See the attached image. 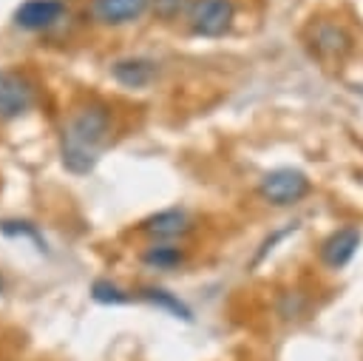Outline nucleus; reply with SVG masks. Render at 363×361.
<instances>
[{
	"label": "nucleus",
	"mask_w": 363,
	"mask_h": 361,
	"mask_svg": "<svg viewBox=\"0 0 363 361\" xmlns=\"http://www.w3.org/2000/svg\"><path fill=\"white\" fill-rule=\"evenodd\" d=\"M111 77L125 88H145L153 82L156 65L145 57H128V60H116L111 65Z\"/></svg>",
	"instance_id": "9d476101"
},
{
	"label": "nucleus",
	"mask_w": 363,
	"mask_h": 361,
	"mask_svg": "<svg viewBox=\"0 0 363 361\" xmlns=\"http://www.w3.org/2000/svg\"><path fill=\"white\" fill-rule=\"evenodd\" d=\"M142 296H145L147 301H153L156 307H162V310L173 313L176 318H184V321H190V318H193V316H190V307H187L184 301H179L173 293L162 290V287H145V290H142Z\"/></svg>",
	"instance_id": "f8f14e48"
},
{
	"label": "nucleus",
	"mask_w": 363,
	"mask_h": 361,
	"mask_svg": "<svg viewBox=\"0 0 363 361\" xmlns=\"http://www.w3.org/2000/svg\"><path fill=\"white\" fill-rule=\"evenodd\" d=\"M142 262L150 267H159V270H170V267L184 262V250L176 244H153L142 253Z\"/></svg>",
	"instance_id": "9b49d317"
},
{
	"label": "nucleus",
	"mask_w": 363,
	"mask_h": 361,
	"mask_svg": "<svg viewBox=\"0 0 363 361\" xmlns=\"http://www.w3.org/2000/svg\"><path fill=\"white\" fill-rule=\"evenodd\" d=\"M306 43H309L312 54L323 63H343L354 48V37L349 34V28L343 23L323 20V17L309 26Z\"/></svg>",
	"instance_id": "7ed1b4c3"
},
{
	"label": "nucleus",
	"mask_w": 363,
	"mask_h": 361,
	"mask_svg": "<svg viewBox=\"0 0 363 361\" xmlns=\"http://www.w3.org/2000/svg\"><path fill=\"white\" fill-rule=\"evenodd\" d=\"M184 3H187V0H153V9H156V14H159V17L173 20V17L184 9Z\"/></svg>",
	"instance_id": "4468645a"
},
{
	"label": "nucleus",
	"mask_w": 363,
	"mask_h": 361,
	"mask_svg": "<svg viewBox=\"0 0 363 361\" xmlns=\"http://www.w3.org/2000/svg\"><path fill=\"white\" fill-rule=\"evenodd\" d=\"M193 230V222L184 210L179 208H167V210H159L153 216H147L142 222V233L156 239V242H173V239H182Z\"/></svg>",
	"instance_id": "0eeeda50"
},
{
	"label": "nucleus",
	"mask_w": 363,
	"mask_h": 361,
	"mask_svg": "<svg viewBox=\"0 0 363 361\" xmlns=\"http://www.w3.org/2000/svg\"><path fill=\"white\" fill-rule=\"evenodd\" d=\"M91 296H94L96 301H102V304H125V301L130 298L125 290H119V287L111 284L108 279H96V281L91 284Z\"/></svg>",
	"instance_id": "ddd939ff"
},
{
	"label": "nucleus",
	"mask_w": 363,
	"mask_h": 361,
	"mask_svg": "<svg viewBox=\"0 0 363 361\" xmlns=\"http://www.w3.org/2000/svg\"><path fill=\"white\" fill-rule=\"evenodd\" d=\"M37 99V85L28 74L3 68L0 71V119H14L26 114Z\"/></svg>",
	"instance_id": "39448f33"
},
{
	"label": "nucleus",
	"mask_w": 363,
	"mask_h": 361,
	"mask_svg": "<svg viewBox=\"0 0 363 361\" xmlns=\"http://www.w3.org/2000/svg\"><path fill=\"white\" fill-rule=\"evenodd\" d=\"M357 247H360V230L352 227V225H346V227L332 230V233L320 242V247H318V259H320L323 267H329V270H340V267H346V264L354 259Z\"/></svg>",
	"instance_id": "423d86ee"
},
{
	"label": "nucleus",
	"mask_w": 363,
	"mask_h": 361,
	"mask_svg": "<svg viewBox=\"0 0 363 361\" xmlns=\"http://www.w3.org/2000/svg\"><path fill=\"white\" fill-rule=\"evenodd\" d=\"M235 20L233 0H193L190 6V28L199 37H224Z\"/></svg>",
	"instance_id": "20e7f679"
},
{
	"label": "nucleus",
	"mask_w": 363,
	"mask_h": 361,
	"mask_svg": "<svg viewBox=\"0 0 363 361\" xmlns=\"http://www.w3.org/2000/svg\"><path fill=\"white\" fill-rule=\"evenodd\" d=\"M150 0H91V17L102 26H125L147 11Z\"/></svg>",
	"instance_id": "1a4fd4ad"
},
{
	"label": "nucleus",
	"mask_w": 363,
	"mask_h": 361,
	"mask_svg": "<svg viewBox=\"0 0 363 361\" xmlns=\"http://www.w3.org/2000/svg\"><path fill=\"white\" fill-rule=\"evenodd\" d=\"M111 139V108L102 102H88L71 114L60 136L62 168L74 176H85L96 168L105 145Z\"/></svg>",
	"instance_id": "f257e3e1"
},
{
	"label": "nucleus",
	"mask_w": 363,
	"mask_h": 361,
	"mask_svg": "<svg viewBox=\"0 0 363 361\" xmlns=\"http://www.w3.org/2000/svg\"><path fill=\"white\" fill-rule=\"evenodd\" d=\"M62 14H65L62 0H26L14 11V23L26 31H43V28H51Z\"/></svg>",
	"instance_id": "6e6552de"
},
{
	"label": "nucleus",
	"mask_w": 363,
	"mask_h": 361,
	"mask_svg": "<svg viewBox=\"0 0 363 361\" xmlns=\"http://www.w3.org/2000/svg\"><path fill=\"white\" fill-rule=\"evenodd\" d=\"M312 190V182L303 171L298 168H275L269 173H264L258 193L264 202H269L272 208H289L298 205L301 199H306Z\"/></svg>",
	"instance_id": "f03ea898"
}]
</instances>
